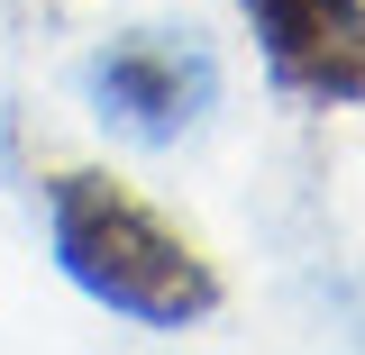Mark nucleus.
<instances>
[{"mask_svg":"<svg viewBox=\"0 0 365 355\" xmlns=\"http://www.w3.org/2000/svg\"><path fill=\"white\" fill-rule=\"evenodd\" d=\"M46 237L73 292H91L137 328H201L220 310V265L119 174H91V164L46 174Z\"/></svg>","mask_w":365,"mask_h":355,"instance_id":"nucleus-1","label":"nucleus"},{"mask_svg":"<svg viewBox=\"0 0 365 355\" xmlns=\"http://www.w3.org/2000/svg\"><path fill=\"white\" fill-rule=\"evenodd\" d=\"M91 110L110 119L119 137L137 146H174L210 119V100H220V64H210V46L192 37H165V28H128V37H110L91 55Z\"/></svg>","mask_w":365,"mask_h":355,"instance_id":"nucleus-2","label":"nucleus"},{"mask_svg":"<svg viewBox=\"0 0 365 355\" xmlns=\"http://www.w3.org/2000/svg\"><path fill=\"white\" fill-rule=\"evenodd\" d=\"M265 73L311 110H365V0H237Z\"/></svg>","mask_w":365,"mask_h":355,"instance_id":"nucleus-3","label":"nucleus"}]
</instances>
